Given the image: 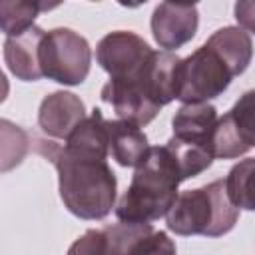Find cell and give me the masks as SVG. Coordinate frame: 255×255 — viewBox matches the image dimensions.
Returning <instances> with one entry per match:
<instances>
[{
    "mask_svg": "<svg viewBox=\"0 0 255 255\" xmlns=\"http://www.w3.org/2000/svg\"><path fill=\"white\" fill-rule=\"evenodd\" d=\"M237 219L239 209L227 195L225 179L181 191L165 215L167 229L181 237H221L235 227Z\"/></svg>",
    "mask_w": 255,
    "mask_h": 255,
    "instance_id": "3957f363",
    "label": "cell"
},
{
    "mask_svg": "<svg viewBox=\"0 0 255 255\" xmlns=\"http://www.w3.org/2000/svg\"><path fill=\"white\" fill-rule=\"evenodd\" d=\"M181 181L179 165L167 145L149 147L116 205V217L124 223H151L167 215L179 195Z\"/></svg>",
    "mask_w": 255,
    "mask_h": 255,
    "instance_id": "7a4b0ae2",
    "label": "cell"
},
{
    "mask_svg": "<svg viewBox=\"0 0 255 255\" xmlns=\"http://www.w3.org/2000/svg\"><path fill=\"white\" fill-rule=\"evenodd\" d=\"M245 147H255V90H247L225 114Z\"/></svg>",
    "mask_w": 255,
    "mask_h": 255,
    "instance_id": "2e32d148",
    "label": "cell"
},
{
    "mask_svg": "<svg viewBox=\"0 0 255 255\" xmlns=\"http://www.w3.org/2000/svg\"><path fill=\"white\" fill-rule=\"evenodd\" d=\"M235 12V20L239 24V28L255 34V2L249 0H239L233 8Z\"/></svg>",
    "mask_w": 255,
    "mask_h": 255,
    "instance_id": "d6986e66",
    "label": "cell"
},
{
    "mask_svg": "<svg viewBox=\"0 0 255 255\" xmlns=\"http://www.w3.org/2000/svg\"><path fill=\"white\" fill-rule=\"evenodd\" d=\"M46 32L40 26H32L20 36L4 40V62L12 76L22 82H36L44 78L40 68V44Z\"/></svg>",
    "mask_w": 255,
    "mask_h": 255,
    "instance_id": "30bf717a",
    "label": "cell"
},
{
    "mask_svg": "<svg viewBox=\"0 0 255 255\" xmlns=\"http://www.w3.org/2000/svg\"><path fill=\"white\" fill-rule=\"evenodd\" d=\"M36 151L50 159L58 171V187L64 207L86 221H100L112 213L118 195V179L108 159L68 151L48 139H38Z\"/></svg>",
    "mask_w": 255,
    "mask_h": 255,
    "instance_id": "6da1fadb",
    "label": "cell"
},
{
    "mask_svg": "<svg viewBox=\"0 0 255 255\" xmlns=\"http://www.w3.org/2000/svg\"><path fill=\"white\" fill-rule=\"evenodd\" d=\"M151 34L159 48L173 52L187 44L199 26V12L195 4L161 2L151 14Z\"/></svg>",
    "mask_w": 255,
    "mask_h": 255,
    "instance_id": "52a82bcc",
    "label": "cell"
},
{
    "mask_svg": "<svg viewBox=\"0 0 255 255\" xmlns=\"http://www.w3.org/2000/svg\"><path fill=\"white\" fill-rule=\"evenodd\" d=\"M92 66V48L84 36L70 28L46 32L40 44V68L44 78L64 86L82 84Z\"/></svg>",
    "mask_w": 255,
    "mask_h": 255,
    "instance_id": "5b68a950",
    "label": "cell"
},
{
    "mask_svg": "<svg viewBox=\"0 0 255 255\" xmlns=\"http://www.w3.org/2000/svg\"><path fill=\"white\" fill-rule=\"evenodd\" d=\"M235 78L225 58L207 42L183 58L175 72V100L183 104H207L221 96Z\"/></svg>",
    "mask_w": 255,
    "mask_h": 255,
    "instance_id": "277c9868",
    "label": "cell"
},
{
    "mask_svg": "<svg viewBox=\"0 0 255 255\" xmlns=\"http://www.w3.org/2000/svg\"><path fill=\"white\" fill-rule=\"evenodd\" d=\"M50 8H54V6L42 4V2H12V0L0 2L2 32L6 34V38L20 36L26 30H30L32 26H36L34 20L42 10H50Z\"/></svg>",
    "mask_w": 255,
    "mask_h": 255,
    "instance_id": "9a60e30c",
    "label": "cell"
},
{
    "mask_svg": "<svg viewBox=\"0 0 255 255\" xmlns=\"http://www.w3.org/2000/svg\"><path fill=\"white\" fill-rule=\"evenodd\" d=\"M66 255H106V233L104 229H88L78 237Z\"/></svg>",
    "mask_w": 255,
    "mask_h": 255,
    "instance_id": "ac0fdd59",
    "label": "cell"
},
{
    "mask_svg": "<svg viewBox=\"0 0 255 255\" xmlns=\"http://www.w3.org/2000/svg\"><path fill=\"white\" fill-rule=\"evenodd\" d=\"M207 44L213 46L225 58V62L231 66L235 76H241L249 68L253 58V42L243 28L223 26L209 36Z\"/></svg>",
    "mask_w": 255,
    "mask_h": 255,
    "instance_id": "4fadbf2b",
    "label": "cell"
},
{
    "mask_svg": "<svg viewBox=\"0 0 255 255\" xmlns=\"http://www.w3.org/2000/svg\"><path fill=\"white\" fill-rule=\"evenodd\" d=\"M217 120V110L211 104H183L171 120L173 137L185 143L203 145L211 151L209 141Z\"/></svg>",
    "mask_w": 255,
    "mask_h": 255,
    "instance_id": "8fae6325",
    "label": "cell"
},
{
    "mask_svg": "<svg viewBox=\"0 0 255 255\" xmlns=\"http://www.w3.org/2000/svg\"><path fill=\"white\" fill-rule=\"evenodd\" d=\"M0 126H2V171H8L14 165L22 163L28 151V133L20 126H14L8 120H2Z\"/></svg>",
    "mask_w": 255,
    "mask_h": 255,
    "instance_id": "e0dca14e",
    "label": "cell"
},
{
    "mask_svg": "<svg viewBox=\"0 0 255 255\" xmlns=\"http://www.w3.org/2000/svg\"><path fill=\"white\" fill-rule=\"evenodd\" d=\"M110 153L122 167H137L147 153V137L139 126L126 120H108Z\"/></svg>",
    "mask_w": 255,
    "mask_h": 255,
    "instance_id": "7c38bea8",
    "label": "cell"
},
{
    "mask_svg": "<svg viewBox=\"0 0 255 255\" xmlns=\"http://www.w3.org/2000/svg\"><path fill=\"white\" fill-rule=\"evenodd\" d=\"M100 98L114 108L120 120L131 122L139 128L147 126L161 110L145 96L135 76L126 78V80H110L102 88Z\"/></svg>",
    "mask_w": 255,
    "mask_h": 255,
    "instance_id": "ba28073f",
    "label": "cell"
},
{
    "mask_svg": "<svg viewBox=\"0 0 255 255\" xmlns=\"http://www.w3.org/2000/svg\"><path fill=\"white\" fill-rule=\"evenodd\" d=\"M84 102L72 92H52L48 94L38 110L40 129L54 139H68L70 133L86 120Z\"/></svg>",
    "mask_w": 255,
    "mask_h": 255,
    "instance_id": "9c48e42d",
    "label": "cell"
},
{
    "mask_svg": "<svg viewBox=\"0 0 255 255\" xmlns=\"http://www.w3.org/2000/svg\"><path fill=\"white\" fill-rule=\"evenodd\" d=\"M225 189L237 209L255 211V157L241 159L229 169Z\"/></svg>",
    "mask_w": 255,
    "mask_h": 255,
    "instance_id": "5bb4252c",
    "label": "cell"
},
{
    "mask_svg": "<svg viewBox=\"0 0 255 255\" xmlns=\"http://www.w3.org/2000/svg\"><path fill=\"white\" fill-rule=\"evenodd\" d=\"M153 54L149 44L128 30H116L106 34L96 46V62L104 72L110 74V80H126L135 76L147 58Z\"/></svg>",
    "mask_w": 255,
    "mask_h": 255,
    "instance_id": "8992f818",
    "label": "cell"
}]
</instances>
